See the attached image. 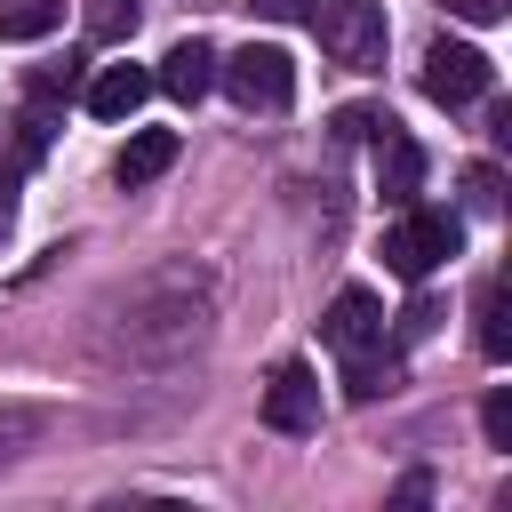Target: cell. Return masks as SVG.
Returning <instances> with one entry per match:
<instances>
[{
  "label": "cell",
  "instance_id": "obj_12",
  "mask_svg": "<svg viewBox=\"0 0 512 512\" xmlns=\"http://www.w3.org/2000/svg\"><path fill=\"white\" fill-rule=\"evenodd\" d=\"M64 24V0H0V40H40Z\"/></svg>",
  "mask_w": 512,
  "mask_h": 512
},
{
  "label": "cell",
  "instance_id": "obj_13",
  "mask_svg": "<svg viewBox=\"0 0 512 512\" xmlns=\"http://www.w3.org/2000/svg\"><path fill=\"white\" fill-rule=\"evenodd\" d=\"M480 352L512 360V320H504V280H480Z\"/></svg>",
  "mask_w": 512,
  "mask_h": 512
},
{
  "label": "cell",
  "instance_id": "obj_16",
  "mask_svg": "<svg viewBox=\"0 0 512 512\" xmlns=\"http://www.w3.org/2000/svg\"><path fill=\"white\" fill-rule=\"evenodd\" d=\"M480 432H488V448H512V392H504V384L488 392V408H480Z\"/></svg>",
  "mask_w": 512,
  "mask_h": 512
},
{
  "label": "cell",
  "instance_id": "obj_4",
  "mask_svg": "<svg viewBox=\"0 0 512 512\" xmlns=\"http://www.w3.org/2000/svg\"><path fill=\"white\" fill-rule=\"evenodd\" d=\"M488 88H496V64H488L472 40H432V48H424V96H432V104L464 112V104H480Z\"/></svg>",
  "mask_w": 512,
  "mask_h": 512
},
{
  "label": "cell",
  "instance_id": "obj_6",
  "mask_svg": "<svg viewBox=\"0 0 512 512\" xmlns=\"http://www.w3.org/2000/svg\"><path fill=\"white\" fill-rule=\"evenodd\" d=\"M376 192H384L392 208H408V200L424 192V144L400 136V120H376Z\"/></svg>",
  "mask_w": 512,
  "mask_h": 512
},
{
  "label": "cell",
  "instance_id": "obj_8",
  "mask_svg": "<svg viewBox=\"0 0 512 512\" xmlns=\"http://www.w3.org/2000/svg\"><path fill=\"white\" fill-rule=\"evenodd\" d=\"M152 88H168L176 104H200V96L216 88V48H208V40H176V48L160 56V72H152Z\"/></svg>",
  "mask_w": 512,
  "mask_h": 512
},
{
  "label": "cell",
  "instance_id": "obj_11",
  "mask_svg": "<svg viewBox=\"0 0 512 512\" xmlns=\"http://www.w3.org/2000/svg\"><path fill=\"white\" fill-rule=\"evenodd\" d=\"M392 384H400V360H392L384 344L344 352V400H376V392H392Z\"/></svg>",
  "mask_w": 512,
  "mask_h": 512
},
{
  "label": "cell",
  "instance_id": "obj_14",
  "mask_svg": "<svg viewBox=\"0 0 512 512\" xmlns=\"http://www.w3.org/2000/svg\"><path fill=\"white\" fill-rule=\"evenodd\" d=\"M88 32L96 40H128L136 32V0H88Z\"/></svg>",
  "mask_w": 512,
  "mask_h": 512
},
{
  "label": "cell",
  "instance_id": "obj_7",
  "mask_svg": "<svg viewBox=\"0 0 512 512\" xmlns=\"http://www.w3.org/2000/svg\"><path fill=\"white\" fill-rule=\"evenodd\" d=\"M320 336H328L336 352H368V344H384V304H376L368 288H336V296H328Z\"/></svg>",
  "mask_w": 512,
  "mask_h": 512
},
{
  "label": "cell",
  "instance_id": "obj_18",
  "mask_svg": "<svg viewBox=\"0 0 512 512\" xmlns=\"http://www.w3.org/2000/svg\"><path fill=\"white\" fill-rule=\"evenodd\" d=\"M376 120H384V112H368V104H352V112H336V136H344V144H352V136H376Z\"/></svg>",
  "mask_w": 512,
  "mask_h": 512
},
{
  "label": "cell",
  "instance_id": "obj_17",
  "mask_svg": "<svg viewBox=\"0 0 512 512\" xmlns=\"http://www.w3.org/2000/svg\"><path fill=\"white\" fill-rule=\"evenodd\" d=\"M248 16H272V24H296V16H312V0H240Z\"/></svg>",
  "mask_w": 512,
  "mask_h": 512
},
{
  "label": "cell",
  "instance_id": "obj_5",
  "mask_svg": "<svg viewBox=\"0 0 512 512\" xmlns=\"http://www.w3.org/2000/svg\"><path fill=\"white\" fill-rule=\"evenodd\" d=\"M264 424L272 432H312L320 424V376L304 360H280L272 384H264Z\"/></svg>",
  "mask_w": 512,
  "mask_h": 512
},
{
  "label": "cell",
  "instance_id": "obj_3",
  "mask_svg": "<svg viewBox=\"0 0 512 512\" xmlns=\"http://www.w3.org/2000/svg\"><path fill=\"white\" fill-rule=\"evenodd\" d=\"M216 80H224V88H232V104H248V112H280V104L296 96V64H288L280 48H264V40L232 48V56L216 64Z\"/></svg>",
  "mask_w": 512,
  "mask_h": 512
},
{
  "label": "cell",
  "instance_id": "obj_19",
  "mask_svg": "<svg viewBox=\"0 0 512 512\" xmlns=\"http://www.w3.org/2000/svg\"><path fill=\"white\" fill-rule=\"evenodd\" d=\"M448 16H464V24H496L504 16V0H440Z\"/></svg>",
  "mask_w": 512,
  "mask_h": 512
},
{
  "label": "cell",
  "instance_id": "obj_2",
  "mask_svg": "<svg viewBox=\"0 0 512 512\" xmlns=\"http://www.w3.org/2000/svg\"><path fill=\"white\" fill-rule=\"evenodd\" d=\"M312 32H320V56L344 64V72H376L384 64V0H320Z\"/></svg>",
  "mask_w": 512,
  "mask_h": 512
},
{
  "label": "cell",
  "instance_id": "obj_1",
  "mask_svg": "<svg viewBox=\"0 0 512 512\" xmlns=\"http://www.w3.org/2000/svg\"><path fill=\"white\" fill-rule=\"evenodd\" d=\"M456 248H464V224H456L448 208H424V200H408L400 224L384 232V264H392L400 280H432Z\"/></svg>",
  "mask_w": 512,
  "mask_h": 512
},
{
  "label": "cell",
  "instance_id": "obj_10",
  "mask_svg": "<svg viewBox=\"0 0 512 512\" xmlns=\"http://www.w3.org/2000/svg\"><path fill=\"white\" fill-rule=\"evenodd\" d=\"M176 168V128H136L128 144H120V160H112V176L128 184V192H144L152 176H168Z\"/></svg>",
  "mask_w": 512,
  "mask_h": 512
},
{
  "label": "cell",
  "instance_id": "obj_15",
  "mask_svg": "<svg viewBox=\"0 0 512 512\" xmlns=\"http://www.w3.org/2000/svg\"><path fill=\"white\" fill-rule=\"evenodd\" d=\"M464 200H472L480 216H496V208H504V176H496L488 160H480V168H464Z\"/></svg>",
  "mask_w": 512,
  "mask_h": 512
},
{
  "label": "cell",
  "instance_id": "obj_9",
  "mask_svg": "<svg viewBox=\"0 0 512 512\" xmlns=\"http://www.w3.org/2000/svg\"><path fill=\"white\" fill-rule=\"evenodd\" d=\"M144 96H152V72H144V64H104V72L88 80V112H96V120H136Z\"/></svg>",
  "mask_w": 512,
  "mask_h": 512
}]
</instances>
